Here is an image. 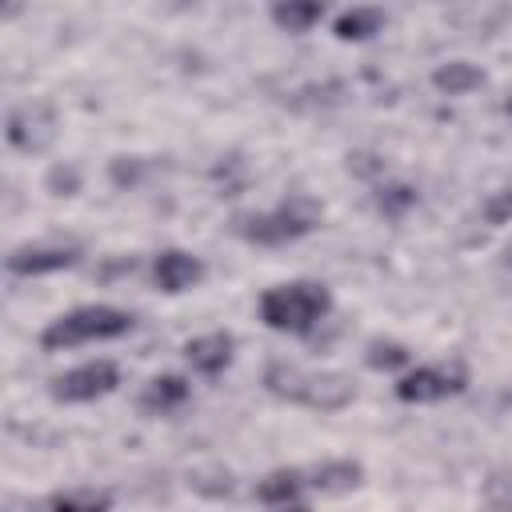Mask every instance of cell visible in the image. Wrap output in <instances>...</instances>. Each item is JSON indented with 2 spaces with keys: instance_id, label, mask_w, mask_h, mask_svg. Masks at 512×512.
Returning <instances> with one entry per match:
<instances>
[{
  "instance_id": "cell-12",
  "label": "cell",
  "mask_w": 512,
  "mask_h": 512,
  "mask_svg": "<svg viewBox=\"0 0 512 512\" xmlns=\"http://www.w3.org/2000/svg\"><path fill=\"white\" fill-rule=\"evenodd\" d=\"M188 400V380L184 376H156L148 380V388L140 392V408L144 412H172Z\"/></svg>"
},
{
  "instance_id": "cell-5",
  "label": "cell",
  "mask_w": 512,
  "mask_h": 512,
  "mask_svg": "<svg viewBox=\"0 0 512 512\" xmlns=\"http://www.w3.org/2000/svg\"><path fill=\"white\" fill-rule=\"evenodd\" d=\"M116 384H120L116 364H112V360H92V364H80V368L56 376V380H52V396H56V400H68V404H84V400L108 396Z\"/></svg>"
},
{
  "instance_id": "cell-8",
  "label": "cell",
  "mask_w": 512,
  "mask_h": 512,
  "mask_svg": "<svg viewBox=\"0 0 512 512\" xmlns=\"http://www.w3.org/2000/svg\"><path fill=\"white\" fill-rule=\"evenodd\" d=\"M156 284L164 288V292H184V288H192L200 276H204V264L192 256V252H180V248H168V252H160L156 256Z\"/></svg>"
},
{
  "instance_id": "cell-15",
  "label": "cell",
  "mask_w": 512,
  "mask_h": 512,
  "mask_svg": "<svg viewBox=\"0 0 512 512\" xmlns=\"http://www.w3.org/2000/svg\"><path fill=\"white\" fill-rule=\"evenodd\" d=\"M432 84L440 92H448V96H464V92H472V88L484 84V72L476 64H468V60H452V64H444V68L432 72Z\"/></svg>"
},
{
  "instance_id": "cell-20",
  "label": "cell",
  "mask_w": 512,
  "mask_h": 512,
  "mask_svg": "<svg viewBox=\"0 0 512 512\" xmlns=\"http://www.w3.org/2000/svg\"><path fill=\"white\" fill-rule=\"evenodd\" d=\"M508 216H512V188H504L492 200H484V220L488 224H504Z\"/></svg>"
},
{
  "instance_id": "cell-4",
  "label": "cell",
  "mask_w": 512,
  "mask_h": 512,
  "mask_svg": "<svg viewBox=\"0 0 512 512\" xmlns=\"http://www.w3.org/2000/svg\"><path fill=\"white\" fill-rule=\"evenodd\" d=\"M132 328V316L112 308V304H88V308H72L68 316H56L40 344L44 348H72V344H88V340H112L124 336Z\"/></svg>"
},
{
  "instance_id": "cell-3",
  "label": "cell",
  "mask_w": 512,
  "mask_h": 512,
  "mask_svg": "<svg viewBox=\"0 0 512 512\" xmlns=\"http://www.w3.org/2000/svg\"><path fill=\"white\" fill-rule=\"evenodd\" d=\"M332 308V296L324 284H280V288H268L260 296V320L276 332H292V336H304L312 332Z\"/></svg>"
},
{
  "instance_id": "cell-16",
  "label": "cell",
  "mask_w": 512,
  "mask_h": 512,
  "mask_svg": "<svg viewBox=\"0 0 512 512\" xmlns=\"http://www.w3.org/2000/svg\"><path fill=\"white\" fill-rule=\"evenodd\" d=\"M380 24H384L380 8H348L344 16H336L332 32H336V40H368L380 32Z\"/></svg>"
},
{
  "instance_id": "cell-10",
  "label": "cell",
  "mask_w": 512,
  "mask_h": 512,
  "mask_svg": "<svg viewBox=\"0 0 512 512\" xmlns=\"http://www.w3.org/2000/svg\"><path fill=\"white\" fill-rule=\"evenodd\" d=\"M76 264V248H16L8 256V268L16 276H44Z\"/></svg>"
},
{
  "instance_id": "cell-19",
  "label": "cell",
  "mask_w": 512,
  "mask_h": 512,
  "mask_svg": "<svg viewBox=\"0 0 512 512\" xmlns=\"http://www.w3.org/2000/svg\"><path fill=\"white\" fill-rule=\"evenodd\" d=\"M368 364L372 368H400V364H408V348L404 344H396V340H372L368 344Z\"/></svg>"
},
{
  "instance_id": "cell-18",
  "label": "cell",
  "mask_w": 512,
  "mask_h": 512,
  "mask_svg": "<svg viewBox=\"0 0 512 512\" xmlns=\"http://www.w3.org/2000/svg\"><path fill=\"white\" fill-rule=\"evenodd\" d=\"M376 204H380V212H388V216H404V212L416 204V192H412L408 184H384V188L376 192Z\"/></svg>"
},
{
  "instance_id": "cell-9",
  "label": "cell",
  "mask_w": 512,
  "mask_h": 512,
  "mask_svg": "<svg viewBox=\"0 0 512 512\" xmlns=\"http://www.w3.org/2000/svg\"><path fill=\"white\" fill-rule=\"evenodd\" d=\"M232 348H236V340H232L228 332H208V336L188 340V344H184V356H188V364H192L196 372L216 376V372H224V368H228Z\"/></svg>"
},
{
  "instance_id": "cell-11",
  "label": "cell",
  "mask_w": 512,
  "mask_h": 512,
  "mask_svg": "<svg viewBox=\"0 0 512 512\" xmlns=\"http://www.w3.org/2000/svg\"><path fill=\"white\" fill-rule=\"evenodd\" d=\"M360 476L364 472H360L356 460H324V464H316V468L304 472V484L316 488V492H324V496H340V492H352L360 484Z\"/></svg>"
},
{
  "instance_id": "cell-17",
  "label": "cell",
  "mask_w": 512,
  "mask_h": 512,
  "mask_svg": "<svg viewBox=\"0 0 512 512\" xmlns=\"http://www.w3.org/2000/svg\"><path fill=\"white\" fill-rule=\"evenodd\" d=\"M44 504H48V508H84V512H96V508H112V492H96V488H64V492H52Z\"/></svg>"
},
{
  "instance_id": "cell-2",
  "label": "cell",
  "mask_w": 512,
  "mask_h": 512,
  "mask_svg": "<svg viewBox=\"0 0 512 512\" xmlns=\"http://www.w3.org/2000/svg\"><path fill=\"white\" fill-rule=\"evenodd\" d=\"M320 224V204L304 192L280 200L272 212H252V216H236L232 228L236 236H244L248 244H264V248H280L292 244L300 236H308Z\"/></svg>"
},
{
  "instance_id": "cell-7",
  "label": "cell",
  "mask_w": 512,
  "mask_h": 512,
  "mask_svg": "<svg viewBox=\"0 0 512 512\" xmlns=\"http://www.w3.org/2000/svg\"><path fill=\"white\" fill-rule=\"evenodd\" d=\"M52 136H56V120L48 104H20L8 116V144L20 152H40L52 144Z\"/></svg>"
},
{
  "instance_id": "cell-23",
  "label": "cell",
  "mask_w": 512,
  "mask_h": 512,
  "mask_svg": "<svg viewBox=\"0 0 512 512\" xmlns=\"http://www.w3.org/2000/svg\"><path fill=\"white\" fill-rule=\"evenodd\" d=\"M508 264H512V248H508Z\"/></svg>"
},
{
  "instance_id": "cell-21",
  "label": "cell",
  "mask_w": 512,
  "mask_h": 512,
  "mask_svg": "<svg viewBox=\"0 0 512 512\" xmlns=\"http://www.w3.org/2000/svg\"><path fill=\"white\" fill-rule=\"evenodd\" d=\"M48 184H52L56 196H72V188H76V172H72V168H52Z\"/></svg>"
},
{
  "instance_id": "cell-6",
  "label": "cell",
  "mask_w": 512,
  "mask_h": 512,
  "mask_svg": "<svg viewBox=\"0 0 512 512\" xmlns=\"http://www.w3.org/2000/svg\"><path fill=\"white\" fill-rule=\"evenodd\" d=\"M456 392H464L460 368H452V372L448 368H416V372L400 376V384H396V396L404 404H432V400H448Z\"/></svg>"
},
{
  "instance_id": "cell-22",
  "label": "cell",
  "mask_w": 512,
  "mask_h": 512,
  "mask_svg": "<svg viewBox=\"0 0 512 512\" xmlns=\"http://www.w3.org/2000/svg\"><path fill=\"white\" fill-rule=\"evenodd\" d=\"M504 112H508V116H512V100H508V104H504Z\"/></svg>"
},
{
  "instance_id": "cell-1",
  "label": "cell",
  "mask_w": 512,
  "mask_h": 512,
  "mask_svg": "<svg viewBox=\"0 0 512 512\" xmlns=\"http://www.w3.org/2000/svg\"><path fill=\"white\" fill-rule=\"evenodd\" d=\"M264 388H268L272 396L292 400V404H304V408H312V412H340V408H348L352 396H356V388H352L348 376H340V372H304V368L284 364V360L268 364Z\"/></svg>"
},
{
  "instance_id": "cell-14",
  "label": "cell",
  "mask_w": 512,
  "mask_h": 512,
  "mask_svg": "<svg viewBox=\"0 0 512 512\" xmlns=\"http://www.w3.org/2000/svg\"><path fill=\"white\" fill-rule=\"evenodd\" d=\"M324 16V0H272V20L288 32H308Z\"/></svg>"
},
{
  "instance_id": "cell-13",
  "label": "cell",
  "mask_w": 512,
  "mask_h": 512,
  "mask_svg": "<svg viewBox=\"0 0 512 512\" xmlns=\"http://www.w3.org/2000/svg\"><path fill=\"white\" fill-rule=\"evenodd\" d=\"M256 500L260 504H300L304 500V472L280 468V472L264 476L260 488H256Z\"/></svg>"
}]
</instances>
